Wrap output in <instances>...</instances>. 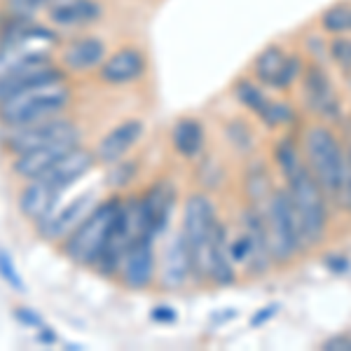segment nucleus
Returning a JSON list of instances; mask_svg holds the SVG:
<instances>
[{
    "instance_id": "nucleus-1",
    "label": "nucleus",
    "mask_w": 351,
    "mask_h": 351,
    "mask_svg": "<svg viewBox=\"0 0 351 351\" xmlns=\"http://www.w3.org/2000/svg\"><path fill=\"white\" fill-rule=\"evenodd\" d=\"M71 104L73 89L68 84V77L43 82L0 99V124H3V129H12L21 127V124L47 120V117L66 112Z\"/></svg>"
},
{
    "instance_id": "nucleus-8",
    "label": "nucleus",
    "mask_w": 351,
    "mask_h": 351,
    "mask_svg": "<svg viewBox=\"0 0 351 351\" xmlns=\"http://www.w3.org/2000/svg\"><path fill=\"white\" fill-rule=\"evenodd\" d=\"M115 276L127 291H145L152 286L157 276V256H155V237H143L129 246L120 260Z\"/></svg>"
},
{
    "instance_id": "nucleus-25",
    "label": "nucleus",
    "mask_w": 351,
    "mask_h": 351,
    "mask_svg": "<svg viewBox=\"0 0 351 351\" xmlns=\"http://www.w3.org/2000/svg\"><path fill=\"white\" fill-rule=\"evenodd\" d=\"M234 96L237 101L243 106V108H248L251 112H256L260 117L265 110H267L269 106V96L263 92V87H260V82H253V80H246V77H241V80L234 82Z\"/></svg>"
},
{
    "instance_id": "nucleus-14",
    "label": "nucleus",
    "mask_w": 351,
    "mask_h": 351,
    "mask_svg": "<svg viewBox=\"0 0 351 351\" xmlns=\"http://www.w3.org/2000/svg\"><path fill=\"white\" fill-rule=\"evenodd\" d=\"M64 197V190H59L45 178H31L19 192V211L33 225H40L56 211V204Z\"/></svg>"
},
{
    "instance_id": "nucleus-17",
    "label": "nucleus",
    "mask_w": 351,
    "mask_h": 351,
    "mask_svg": "<svg viewBox=\"0 0 351 351\" xmlns=\"http://www.w3.org/2000/svg\"><path fill=\"white\" fill-rule=\"evenodd\" d=\"M45 12L47 21L56 28H84L99 24L106 10L99 0H54Z\"/></svg>"
},
{
    "instance_id": "nucleus-6",
    "label": "nucleus",
    "mask_w": 351,
    "mask_h": 351,
    "mask_svg": "<svg viewBox=\"0 0 351 351\" xmlns=\"http://www.w3.org/2000/svg\"><path fill=\"white\" fill-rule=\"evenodd\" d=\"M218 220L216 206L208 199V195H192L185 202L183 211V228H180V237L188 248L192 276L197 281H206V248L208 237Z\"/></svg>"
},
{
    "instance_id": "nucleus-37",
    "label": "nucleus",
    "mask_w": 351,
    "mask_h": 351,
    "mask_svg": "<svg viewBox=\"0 0 351 351\" xmlns=\"http://www.w3.org/2000/svg\"><path fill=\"white\" fill-rule=\"evenodd\" d=\"M14 316L21 321V324H26V326L36 328V330H40V328L45 326V324H43V316L38 314V311H33V309L19 307V309H16V314H14Z\"/></svg>"
},
{
    "instance_id": "nucleus-32",
    "label": "nucleus",
    "mask_w": 351,
    "mask_h": 351,
    "mask_svg": "<svg viewBox=\"0 0 351 351\" xmlns=\"http://www.w3.org/2000/svg\"><path fill=\"white\" fill-rule=\"evenodd\" d=\"M0 279H3L10 288H12V291L26 293V284H24V279H21L19 269L14 267V263H12V258H10V253L3 251V248H0Z\"/></svg>"
},
{
    "instance_id": "nucleus-10",
    "label": "nucleus",
    "mask_w": 351,
    "mask_h": 351,
    "mask_svg": "<svg viewBox=\"0 0 351 351\" xmlns=\"http://www.w3.org/2000/svg\"><path fill=\"white\" fill-rule=\"evenodd\" d=\"M96 204H99L96 192L94 190L84 192V195L75 197L71 204H66L61 211H54L47 220H43L40 225H36L38 234H40L45 241H54V243L64 241L66 237L89 216V211H92Z\"/></svg>"
},
{
    "instance_id": "nucleus-5",
    "label": "nucleus",
    "mask_w": 351,
    "mask_h": 351,
    "mask_svg": "<svg viewBox=\"0 0 351 351\" xmlns=\"http://www.w3.org/2000/svg\"><path fill=\"white\" fill-rule=\"evenodd\" d=\"M265 225H267V241L274 265H291L300 256L304 243L288 190L271 192L265 211Z\"/></svg>"
},
{
    "instance_id": "nucleus-23",
    "label": "nucleus",
    "mask_w": 351,
    "mask_h": 351,
    "mask_svg": "<svg viewBox=\"0 0 351 351\" xmlns=\"http://www.w3.org/2000/svg\"><path fill=\"white\" fill-rule=\"evenodd\" d=\"M206 136H204V127L195 117H180L171 129V145L185 160H195L204 150Z\"/></svg>"
},
{
    "instance_id": "nucleus-20",
    "label": "nucleus",
    "mask_w": 351,
    "mask_h": 351,
    "mask_svg": "<svg viewBox=\"0 0 351 351\" xmlns=\"http://www.w3.org/2000/svg\"><path fill=\"white\" fill-rule=\"evenodd\" d=\"M157 274H160V286L164 291H180V288L188 284V279L192 276V265L180 232L173 234L167 246H164L162 265Z\"/></svg>"
},
{
    "instance_id": "nucleus-38",
    "label": "nucleus",
    "mask_w": 351,
    "mask_h": 351,
    "mask_svg": "<svg viewBox=\"0 0 351 351\" xmlns=\"http://www.w3.org/2000/svg\"><path fill=\"white\" fill-rule=\"evenodd\" d=\"M176 316H178L176 309L169 307V304H157V307L150 311V319L157 321V324H173Z\"/></svg>"
},
{
    "instance_id": "nucleus-30",
    "label": "nucleus",
    "mask_w": 351,
    "mask_h": 351,
    "mask_svg": "<svg viewBox=\"0 0 351 351\" xmlns=\"http://www.w3.org/2000/svg\"><path fill=\"white\" fill-rule=\"evenodd\" d=\"M228 138L237 150L243 152V155H248V152L256 148V136H253L251 127L241 120H232L228 124Z\"/></svg>"
},
{
    "instance_id": "nucleus-22",
    "label": "nucleus",
    "mask_w": 351,
    "mask_h": 351,
    "mask_svg": "<svg viewBox=\"0 0 351 351\" xmlns=\"http://www.w3.org/2000/svg\"><path fill=\"white\" fill-rule=\"evenodd\" d=\"M173 199L176 192L171 183H155L152 188L145 190V195L141 197L145 208V218H148V230L152 237L162 234L167 230L169 220H171V211H173Z\"/></svg>"
},
{
    "instance_id": "nucleus-26",
    "label": "nucleus",
    "mask_w": 351,
    "mask_h": 351,
    "mask_svg": "<svg viewBox=\"0 0 351 351\" xmlns=\"http://www.w3.org/2000/svg\"><path fill=\"white\" fill-rule=\"evenodd\" d=\"M321 31L328 36L351 33V3H335L321 14Z\"/></svg>"
},
{
    "instance_id": "nucleus-31",
    "label": "nucleus",
    "mask_w": 351,
    "mask_h": 351,
    "mask_svg": "<svg viewBox=\"0 0 351 351\" xmlns=\"http://www.w3.org/2000/svg\"><path fill=\"white\" fill-rule=\"evenodd\" d=\"M304 66H307V61L302 59V54H288L286 56V64L281 68V75L279 80H276V87L274 89H291L293 84H295L300 77H302V71Z\"/></svg>"
},
{
    "instance_id": "nucleus-34",
    "label": "nucleus",
    "mask_w": 351,
    "mask_h": 351,
    "mask_svg": "<svg viewBox=\"0 0 351 351\" xmlns=\"http://www.w3.org/2000/svg\"><path fill=\"white\" fill-rule=\"evenodd\" d=\"M112 171H110V180L108 183L110 185H115V188H122V185H127L129 180L134 178V173H136V162H115L112 164Z\"/></svg>"
},
{
    "instance_id": "nucleus-29",
    "label": "nucleus",
    "mask_w": 351,
    "mask_h": 351,
    "mask_svg": "<svg viewBox=\"0 0 351 351\" xmlns=\"http://www.w3.org/2000/svg\"><path fill=\"white\" fill-rule=\"evenodd\" d=\"M295 120V110L288 101H269L267 110L260 115V122H265L269 129H276V127H286Z\"/></svg>"
},
{
    "instance_id": "nucleus-18",
    "label": "nucleus",
    "mask_w": 351,
    "mask_h": 351,
    "mask_svg": "<svg viewBox=\"0 0 351 351\" xmlns=\"http://www.w3.org/2000/svg\"><path fill=\"white\" fill-rule=\"evenodd\" d=\"M143 136V122L141 120H124L117 127H112L104 138L99 141L94 155L96 162L104 164V167H112L115 162H120L127 157V152L141 141Z\"/></svg>"
},
{
    "instance_id": "nucleus-36",
    "label": "nucleus",
    "mask_w": 351,
    "mask_h": 351,
    "mask_svg": "<svg viewBox=\"0 0 351 351\" xmlns=\"http://www.w3.org/2000/svg\"><path fill=\"white\" fill-rule=\"evenodd\" d=\"M321 351H351V332L332 335L321 344Z\"/></svg>"
},
{
    "instance_id": "nucleus-7",
    "label": "nucleus",
    "mask_w": 351,
    "mask_h": 351,
    "mask_svg": "<svg viewBox=\"0 0 351 351\" xmlns=\"http://www.w3.org/2000/svg\"><path fill=\"white\" fill-rule=\"evenodd\" d=\"M68 138H80V127L75 120L61 112V115L47 117V120H38L31 124H21V127L5 129L3 134V148L12 157L21 152L43 148V145L56 143V141Z\"/></svg>"
},
{
    "instance_id": "nucleus-21",
    "label": "nucleus",
    "mask_w": 351,
    "mask_h": 351,
    "mask_svg": "<svg viewBox=\"0 0 351 351\" xmlns=\"http://www.w3.org/2000/svg\"><path fill=\"white\" fill-rule=\"evenodd\" d=\"M66 77H68V73L56 64L54 59L40 61V64H31V66H24V68H16V71L0 77V99L21 92V89L36 87V84L52 82V80H66Z\"/></svg>"
},
{
    "instance_id": "nucleus-24",
    "label": "nucleus",
    "mask_w": 351,
    "mask_h": 351,
    "mask_svg": "<svg viewBox=\"0 0 351 351\" xmlns=\"http://www.w3.org/2000/svg\"><path fill=\"white\" fill-rule=\"evenodd\" d=\"M286 52H284V47L281 45H267V47L260 52L256 59H253V77L260 82V84H265V87H271L274 89L276 87V80H279V75H281V68H284L286 64Z\"/></svg>"
},
{
    "instance_id": "nucleus-33",
    "label": "nucleus",
    "mask_w": 351,
    "mask_h": 351,
    "mask_svg": "<svg viewBox=\"0 0 351 351\" xmlns=\"http://www.w3.org/2000/svg\"><path fill=\"white\" fill-rule=\"evenodd\" d=\"M230 258L234 265H248V260H251V253H253V246H251V239H248V234L241 230V234L237 237L234 241H230Z\"/></svg>"
},
{
    "instance_id": "nucleus-13",
    "label": "nucleus",
    "mask_w": 351,
    "mask_h": 351,
    "mask_svg": "<svg viewBox=\"0 0 351 351\" xmlns=\"http://www.w3.org/2000/svg\"><path fill=\"white\" fill-rule=\"evenodd\" d=\"M302 84H304V99L321 117L337 120L339 117V96L332 89V80L321 64H307L302 71Z\"/></svg>"
},
{
    "instance_id": "nucleus-3",
    "label": "nucleus",
    "mask_w": 351,
    "mask_h": 351,
    "mask_svg": "<svg viewBox=\"0 0 351 351\" xmlns=\"http://www.w3.org/2000/svg\"><path fill=\"white\" fill-rule=\"evenodd\" d=\"M120 197H110V199L96 204L89 211V216L64 241H59L61 256L68 258L71 263L80 265V267H96L106 243H108L112 223H115L117 211H120Z\"/></svg>"
},
{
    "instance_id": "nucleus-40",
    "label": "nucleus",
    "mask_w": 351,
    "mask_h": 351,
    "mask_svg": "<svg viewBox=\"0 0 351 351\" xmlns=\"http://www.w3.org/2000/svg\"><path fill=\"white\" fill-rule=\"evenodd\" d=\"M326 265H328V269H332L335 274H342V271H347L349 269V260L347 258H328L326 260Z\"/></svg>"
},
{
    "instance_id": "nucleus-2",
    "label": "nucleus",
    "mask_w": 351,
    "mask_h": 351,
    "mask_svg": "<svg viewBox=\"0 0 351 351\" xmlns=\"http://www.w3.org/2000/svg\"><path fill=\"white\" fill-rule=\"evenodd\" d=\"M304 155H307V169L326 197L342 202L344 185H347V152L342 141L326 124H311L304 132Z\"/></svg>"
},
{
    "instance_id": "nucleus-11",
    "label": "nucleus",
    "mask_w": 351,
    "mask_h": 351,
    "mask_svg": "<svg viewBox=\"0 0 351 351\" xmlns=\"http://www.w3.org/2000/svg\"><path fill=\"white\" fill-rule=\"evenodd\" d=\"M106 56H108V45L99 36H80L61 47L59 66L68 75H87V73L99 71Z\"/></svg>"
},
{
    "instance_id": "nucleus-4",
    "label": "nucleus",
    "mask_w": 351,
    "mask_h": 351,
    "mask_svg": "<svg viewBox=\"0 0 351 351\" xmlns=\"http://www.w3.org/2000/svg\"><path fill=\"white\" fill-rule=\"evenodd\" d=\"M288 195L295 208L304 248L319 246L328 232V197L321 190L319 180L311 176L307 164H302L288 178Z\"/></svg>"
},
{
    "instance_id": "nucleus-27",
    "label": "nucleus",
    "mask_w": 351,
    "mask_h": 351,
    "mask_svg": "<svg viewBox=\"0 0 351 351\" xmlns=\"http://www.w3.org/2000/svg\"><path fill=\"white\" fill-rule=\"evenodd\" d=\"M243 190H246L248 195V202L251 204H258L260 202H267L271 197V180H269V173L265 171V167H260V164H253L251 169L246 171V180H243Z\"/></svg>"
},
{
    "instance_id": "nucleus-39",
    "label": "nucleus",
    "mask_w": 351,
    "mask_h": 351,
    "mask_svg": "<svg viewBox=\"0 0 351 351\" xmlns=\"http://www.w3.org/2000/svg\"><path fill=\"white\" fill-rule=\"evenodd\" d=\"M276 311H279V304H267V307H263V309H258L256 314L251 316V326L253 328H258V326H265L269 319H274L276 316Z\"/></svg>"
},
{
    "instance_id": "nucleus-9",
    "label": "nucleus",
    "mask_w": 351,
    "mask_h": 351,
    "mask_svg": "<svg viewBox=\"0 0 351 351\" xmlns=\"http://www.w3.org/2000/svg\"><path fill=\"white\" fill-rule=\"evenodd\" d=\"M145 73H148V59H145L143 49L136 47V45H124V47L106 56V61L99 66L96 75H99L101 82L117 87V84L138 82Z\"/></svg>"
},
{
    "instance_id": "nucleus-16",
    "label": "nucleus",
    "mask_w": 351,
    "mask_h": 351,
    "mask_svg": "<svg viewBox=\"0 0 351 351\" xmlns=\"http://www.w3.org/2000/svg\"><path fill=\"white\" fill-rule=\"evenodd\" d=\"M96 164H99V162H96L94 150H89V148H84L82 143H77L75 148L68 150L52 169H47L40 178L49 180L52 185H56L59 190L66 192L68 188H73L75 183H80V180L89 171H92ZM36 178H38V176H36Z\"/></svg>"
},
{
    "instance_id": "nucleus-19",
    "label": "nucleus",
    "mask_w": 351,
    "mask_h": 351,
    "mask_svg": "<svg viewBox=\"0 0 351 351\" xmlns=\"http://www.w3.org/2000/svg\"><path fill=\"white\" fill-rule=\"evenodd\" d=\"M77 143H80V138H68V141H56V143L43 145V148H36V150L21 152L12 162V173L24 180L43 176L47 169H52L68 150L75 148Z\"/></svg>"
},
{
    "instance_id": "nucleus-35",
    "label": "nucleus",
    "mask_w": 351,
    "mask_h": 351,
    "mask_svg": "<svg viewBox=\"0 0 351 351\" xmlns=\"http://www.w3.org/2000/svg\"><path fill=\"white\" fill-rule=\"evenodd\" d=\"M344 132H347V185H344V195H342V204L344 208L349 211L351 216V122L344 127Z\"/></svg>"
},
{
    "instance_id": "nucleus-12",
    "label": "nucleus",
    "mask_w": 351,
    "mask_h": 351,
    "mask_svg": "<svg viewBox=\"0 0 351 351\" xmlns=\"http://www.w3.org/2000/svg\"><path fill=\"white\" fill-rule=\"evenodd\" d=\"M230 239H228V225L223 220H216L208 237L206 248V279L218 288H228L237 284L234 263L230 258Z\"/></svg>"
},
{
    "instance_id": "nucleus-28",
    "label": "nucleus",
    "mask_w": 351,
    "mask_h": 351,
    "mask_svg": "<svg viewBox=\"0 0 351 351\" xmlns=\"http://www.w3.org/2000/svg\"><path fill=\"white\" fill-rule=\"evenodd\" d=\"M274 162H276V167L281 169V173L286 176V180L304 164L302 157H300L298 145L293 143V138H281L279 143L274 145Z\"/></svg>"
},
{
    "instance_id": "nucleus-15",
    "label": "nucleus",
    "mask_w": 351,
    "mask_h": 351,
    "mask_svg": "<svg viewBox=\"0 0 351 351\" xmlns=\"http://www.w3.org/2000/svg\"><path fill=\"white\" fill-rule=\"evenodd\" d=\"M241 228L251 239L253 253L251 260H248L246 267L251 269L253 276H263L267 274L269 267L274 265L269 253V241H267V225H265V213L260 211V206L256 204H248L241 211Z\"/></svg>"
}]
</instances>
